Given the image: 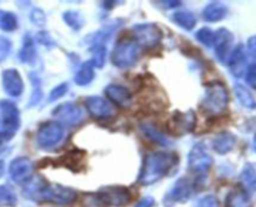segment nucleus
Returning a JSON list of instances; mask_svg holds the SVG:
<instances>
[{"label": "nucleus", "instance_id": "f257e3e1", "mask_svg": "<svg viewBox=\"0 0 256 207\" xmlns=\"http://www.w3.org/2000/svg\"><path fill=\"white\" fill-rule=\"evenodd\" d=\"M22 194L35 202H48L55 205H70L76 201L78 194L70 187L52 185L42 177H32L24 186Z\"/></svg>", "mask_w": 256, "mask_h": 207}, {"label": "nucleus", "instance_id": "f03ea898", "mask_svg": "<svg viewBox=\"0 0 256 207\" xmlns=\"http://www.w3.org/2000/svg\"><path fill=\"white\" fill-rule=\"evenodd\" d=\"M179 162V156L174 152L154 151L145 155L138 182L142 186L155 184L166 176Z\"/></svg>", "mask_w": 256, "mask_h": 207}, {"label": "nucleus", "instance_id": "7ed1b4c3", "mask_svg": "<svg viewBox=\"0 0 256 207\" xmlns=\"http://www.w3.org/2000/svg\"><path fill=\"white\" fill-rule=\"evenodd\" d=\"M132 201V194L124 186H109L94 194L85 195L82 204L86 207H124Z\"/></svg>", "mask_w": 256, "mask_h": 207}, {"label": "nucleus", "instance_id": "20e7f679", "mask_svg": "<svg viewBox=\"0 0 256 207\" xmlns=\"http://www.w3.org/2000/svg\"><path fill=\"white\" fill-rule=\"evenodd\" d=\"M228 104H229V92L225 85L219 81L208 84L205 96L200 104L202 111L218 116L226 110Z\"/></svg>", "mask_w": 256, "mask_h": 207}, {"label": "nucleus", "instance_id": "39448f33", "mask_svg": "<svg viewBox=\"0 0 256 207\" xmlns=\"http://www.w3.org/2000/svg\"><path fill=\"white\" fill-rule=\"evenodd\" d=\"M139 57V45L134 39L122 37L116 42L112 54V61L119 69H129L134 66Z\"/></svg>", "mask_w": 256, "mask_h": 207}, {"label": "nucleus", "instance_id": "423d86ee", "mask_svg": "<svg viewBox=\"0 0 256 207\" xmlns=\"http://www.w3.org/2000/svg\"><path fill=\"white\" fill-rule=\"evenodd\" d=\"M65 135L64 126L60 122L48 121L39 126L36 131V144L40 149L50 150L62 141Z\"/></svg>", "mask_w": 256, "mask_h": 207}, {"label": "nucleus", "instance_id": "0eeeda50", "mask_svg": "<svg viewBox=\"0 0 256 207\" xmlns=\"http://www.w3.org/2000/svg\"><path fill=\"white\" fill-rule=\"evenodd\" d=\"M0 112H2V122H0V132L12 136L20 127V111L14 102L9 100H0Z\"/></svg>", "mask_w": 256, "mask_h": 207}, {"label": "nucleus", "instance_id": "6e6552de", "mask_svg": "<svg viewBox=\"0 0 256 207\" xmlns=\"http://www.w3.org/2000/svg\"><path fill=\"white\" fill-rule=\"evenodd\" d=\"M196 125V116L194 111H175L169 117L166 124V130L172 136H182L184 134L192 132Z\"/></svg>", "mask_w": 256, "mask_h": 207}, {"label": "nucleus", "instance_id": "1a4fd4ad", "mask_svg": "<svg viewBox=\"0 0 256 207\" xmlns=\"http://www.w3.org/2000/svg\"><path fill=\"white\" fill-rule=\"evenodd\" d=\"M162 30L158 25L152 22H142L132 26V39L138 45L145 47H154L162 40Z\"/></svg>", "mask_w": 256, "mask_h": 207}, {"label": "nucleus", "instance_id": "9d476101", "mask_svg": "<svg viewBox=\"0 0 256 207\" xmlns=\"http://www.w3.org/2000/svg\"><path fill=\"white\" fill-rule=\"evenodd\" d=\"M34 164L26 156L15 157L9 165V175L12 181L18 185H26L32 179Z\"/></svg>", "mask_w": 256, "mask_h": 207}, {"label": "nucleus", "instance_id": "9b49d317", "mask_svg": "<svg viewBox=\"0 0 256 207\" xmlns=\"http://www.w3.org/2000/svg\"><path fill=\"white\" fill-rule=\"evenodd\" d=\"M212 164V156L202 144L195 145L190 150L189 155H188V166H189L190 171L196 172V174H204L210 169Z\"/></svg>", "mask_w": 256, "mask_h": 207}, {"label": "nucleus", "instance_id": "f8f14e48", "mask_svg": "<svg viewBox=\"0 0 256 207\" xmlns=\"http://www.w3.org/2000/svg\"><path fill=\"white\" fill-rule=\"evenodd\" d=\"M192 195V185L186 177H182L174 184L170 191L165 195L164 204L166 207H172L175 204H182L190 200Z\"/></svg>", "mask_w": 256, "mask_h": 207}, {"label": "nucleus", "instance_id": "ddd939ff", "mask_svg": "<svg viewBox=\"0 0 256 207\" xmlns=\"http://www.w3.org/2000/svg\"><path fill=\"white\" fill-rule=\"evenodd\" d=\"M85 106L92 117L99 120H106L114 116V107L108 100L102 96H89L85 99Z\"/></svg>", "mask_w": 256, "mask_h": 207}, {"label": "nucleus", "instance_id": "4468645a", "mask_svg": "<svg viewBox=\"0 0 256 207\" xmlns=\"http://www.w3.org/2000/svg\"><path fill=\"white\" fill-rule=\"evenodd\" d=\"M52 116L56 117L59 121L64 122V124L74 126L82 121L84 114H82V109L72 102H64L52 110Z\"/></svg>", "mask_w": 256, "mask_h": 207}, {"label": "nucleus", "instance_id": "2eb2a0df", "mask_svg": "<svg viewBox=\"0 0 256 207\" xmlns=\"http://www.w3.org/2000/svg\"><path fill=\"white\" fill-rule=\"evenodd\" d=\"M2 82L5 94L12 97L22 96V91H24V81L16 69L4 70L2 75Z\"/></svg>", "mask_w": 256, "mask_h": 207}, {"label": "nucleus", "instance_id": "dca6fc26", "mask_svg": "<svg viewBox=\"0 0 256 207\" xmlns=\"http://www.w3.org/2000/svg\"><path fill=\"white\" fill-rule=\"evenodd\" d=\"M232 41H234V35L229 31L228 29H222L218 30L215 32V54H216L218 59L222 62H225L229 57L230 49H232Z\"/></svg>", "mask_w": 256, "mask_h": 207}, {"label": "nucleus", "instance_id": "f3484780", "mask_svg": "<svg viewBox=\"0 0 256 207\" xmlns=\"http://www.w3.org/2000/svg\"><path fill=\"white\" fill-rule=\"evenodd\" d=\"M242 45H238L229 56L230 72L235 77H242L248 71V56Z\"/></svg>", "mask_w": 256, "mask_h": 207}, {"label": "nucleus", "instance_id": "a211bd4d", "mask_svg": "<svg viewBox=\"0 0 256 207\" xmlns=\"http://www.w3.org/2000/svg\"><path fill=\"white\" fill-rule=\"evenodd\" d=\"M85 156H86V154L82 150H70L56 160V164L59 166H64L72 170V172H80L82 167L85 166Z\"/></svg>", "mask_w": 256, "mask_h": 207}, {"label": "nucleus", "instance_id": "6ab92c4d", "mask_svg": "<svg viewBox=\"0 0 256 207\" xmlns=\"http://www.w3.org/2000/svg\"><path fill=\"white\" fill-rule=\"evenodd\" d=\"M105 95L108 99L120 107H128L132 104V94L128 90V87L122 86V85L110 84L105 87Z\"/></svg>", "mask_w": 256, "mask_h": 207}, {"label": "nucleus", "instance_id": "aec40b11", "mask_svg": "<svg viewBox=\"0 0 256 207\" xmlns=\"http://www.w3.org/2000/svg\"><path fill=\"white\" fill-rule=\"evenodd\" d=\"M236 144V137L230 131H222L212 140V149L220 155H225L232 151Z\"/></svg>", "mask_w": 256, "mask_h": 207}, {"label": "nucleus", "instance_id": "412c9836", "mask_svg": "<svg viewBox=\"0 0 256 207\" xmlns=\"http://www.w3.org/2000/svg\"><path fill=\"white\" fill-rule=\"evenodd\" d=\"M228 15V6L220 1H212L202 10V17L209 22H216Z\"/></svg>", "mask_w": 256, "mask_h": 207}, {"label": "nucleus", "instance_id": "4be33fe9", "mask_svg": "<svg viewBox=\"0 0 256 207\" xmlns=\"http://www.w3.org/2000/svg\"><path fill=\"white\" fill-rule=\"evenodd\" d=\"M225 207H252V201L244 190L235 189L228 194Z\"/></svg>", "mask_w": 256, "mask_h": 207}, {"label": "nucleus", "instance_id": "5701e85b", "mask_svg": "<svg viewBox=\"0 0 256 207\" xmlns=\"http://www.w3.org/2000/svg\"><path fill=\"white\" fill-rule=\"evenodd\" d=\"M94 69L95 66L94 64H92V60L82 62L80 69L78 70V72L75 74L74 81L76 82L79 86H86V85H89L90 82L94 80V76H95Z\"/></svg>", "mask_w": 256, "mask_h": 207}, {"label": "nucleus", "instance_id": "b1692460", "mask_svg": "<svg viewBox=\"0 0 256 207\" xmlns=\"http://www.w3.org/2000/svg\"><path fill=\"white\" fill-rule=\"evenodd\" d=\"M240 181L248 191H256V162H248L240 174Z\"/></svg>", "mask_w": 256, "mask_h": 207}, {"label": "nucleus", "instance_id": "393cba45", "mask_svg": "<svg viewBox=\"0 0 256 207\" xmlns=\"http://www.w3.org/2000/svg\"><path fill=\"white\" fill-rule=\"evenodd\" d=\"M172 20H174L175 24H178L185 30H192L198 22L196 16L190 10H179V11L174 12Z\"/></svg>", "mask_w": 256, "mask_h": 207}, {"label": "nucleus", "instance_id": "a878e982", "mask_svg": "<svg viewBox=\"0 0 256 207\" xmlns=\"http://www.w3.org/2000/svg\"><path fill=\"white\" fill-rule=\"evenodd\" d=\"M18 57L24 64H32L36 60V49H35L34 42H32V39L29 35H25L22 46L20 49Z\"/></svg>", "mask_w": 256, "mask_h": 207}, {"label": "nucleus", "instance_id": "bb28decb", "mask_svg": "<svg viewBox=\"0 0 256 207\" xmlns=\"http://www.w3.org/2000/svg\"><path fill=\"white\" fill-rule=\"evenodd\" d=\"M234 92L236 95V99L239 100L240 104L242 105L246 109H255L256 107V101L254 96L252 95V92L242 84H236L234 86Z\"/></svg>", "mask_w": 256, "mask_h": 207}, {"label": "nucleus", "instance_id": "cd10ccee", "mask_svg": "<svg viewBox=\"0 0 256 207\" xmlns=\"http://www.w3.org/2000/svg\"><path fill=\"white\" fill-rule=\"evenodd\" d=\"M140 127H142L145 136L149 137L150 140H152V141L156 142V144L162 145V146H165V145L169 144V140L166 139V136H165L164 134H162V132H160L152 124L145 122V124L140 125Z\"/></svg>", "mask_w": 256, "mask_h": 207}, {"label": "nucleus", "instance_id": "c85d7f7f", "mask_svg": "<svg viewBox=\"0 0 256 207\" xmlns=\"http://www.w3.org/2000/svg\"><path fill=\"white\" fill-rule=\"evenodd\" d=\"M18 204V196L8 185L0 186V207H14Z\"/></svg>", "mask_w": 256, "mask_h": 207}, {"label": "nucleus", "instance_id": "c756f323", "mask_svg": "<svg viewBox=\"0 0 256 207\" xmlns=\"http://www.w3.org/2000/svg\"><path fill=\"white\" fill-rule=\"evenodd\" d=\"M62 20L65 21V24L68 26L72 27V30H80L84 26V17L80 14L79 11H75V10H69V11H65L62 14Z\"/></svg>", "mask_w": 256, "mask_h": 207}, {"label": "nucleus", "instance_id": "7c9ffc66", "mask_svg": "<svg viewBox=\"0 0 256 207\" xmlns=\"http://www.w3.org/2000/svg\"><path fill=\"white\" fill-rule=\"evenodd\" d=\"M18 25H19V22H18V17L14 12L0 10V29L10 32L16 30Z\"/></svg>", "mask_w": 256, "mask_h": 207}, {"label": "nucleus", "instance_id": "2f4dec72", "mask_svg": "<svg viewBox=\"0 0 256 207\" xmlns=\"http://www.w3.org/2000/svg\"><path fill=\"white\" fill-rule=\"evenodd\" d=\"M30 81L32 82L34 87H32V97H30V106H34V105H38V102H40L42 97V86H40V79L38 77V75L35 72H32L30 74Z\"/></svg>", "mask_w": 256, "mask_h": 207}, {"label": "nucleus", "instance_id": "473e14b6", "mask_svg": "<svg viewBox=\"0 0 256 207\" xmlns=\"http://www.w3.org/2000/svg\"><path fill=\"white\" fill-rule=\"evenodd\" d=\"M195 36H196V39L199 40V42H202V44L205 45V46L210 47L214 45L215 32L212 31V29H209V27H202V29H199Z\"/></svg>", "mask_w": 256, "mask_h": 207}, {"label": "nucleus", "instance_id": "72a5a7b5", "mask_svg": "<svg viewBox=\"0 0 256 207\" xmlns=\"http://www.w3.org/2000/svg\"><path fill=\"white\" fill-rule=\"evenodd\" d=\"M92 52H94V56H92V61L94 64L95 67H104L105 60H106V49L102 45H95L94 49H92Z\"/></svg>", "mask_w": 256, "mask_h": 207}, {"label": "nucleus", "instance_id": "f704fd0d", "mask_svg": "<svg viewBox=\"0 0 256 207\" xmlns=\"http://www.w3.org/2000/svg\"><path fill=\"white\" fill-rule=\"evenodd\" d=\"M68 91H69V84H68V82H62V84L56 85V86L50 91L49 97H48V101L49 102L56 101L58 99L64 96Z\"/></svg>", "mask_w": 256, "mask_h": 207}, {"label": "nucleus", "instance_id": "c9c22d12", "mask_svg": "<svg viewBox=\"0 0 256 207\" xmlns=\"http://www.w3.org/2000/svg\"><path fill=\"white\" fill-rule=\"evenodd\" d=\"M30 20H32V24L36 25V26H45V24H46V15H45V12L42 11V9L35 7V9H32V11L30 12Z\"/></svg>", "mask_w": 256, "mask_h": 207}, {"label": "nucleus", "instance_id": "e433bc0d", "mask_svg": "<svg viewBox=\"0 0 256 207\" xmlns=\"http://www.w3.org/2000/svg\"><path fill=\"white\" fill-rule=\"evenodd\" d=\"M12 41L6 36H0V62L4 61L12 51Z\"/></svg>", "mask_w": 256, "mask_h": 207}, {"label": "nucleus", "instance_id": "4c0bfd02", "mask_svg": "<svg viewBox=\"0 0 256 207\" xmlns=\"http://www.w3.org/2000/svg\"><path fill=\"white\" fill-rule=\"evenodd\" d=\"M195 207H219L218 199L212 195H206L196 202Z\"/></svg>", "mask_w": 256, "mask_h": 207}, {"label": "nucleus", "instance_id": "58836bf2", "mask_svg": "<svg viewBox=\"0 0 256 207\" xmlns=\"http://www.w3.org/2000/svg\"><path fill=\"white\" fill-rule=\"evenodd\" d=\"M36 40L39 44L44 45V46L52 47L55 45V41L52 39V36L49 35V32L46 31H39L36 34Z\"/></svg>", "mask_w": 256, "mask_h": 207}, {"label": "nucleus", "instance_id": "ea45409f", "mask_svg": "<svg viewBox=\"0 0 256 207\" xmlns=\"http://www.w3.org/2000/svg\"><path fill=\"white\" fill-rule=\"evenodd\" d=\"M246 82L256 89V64L252 65L246 71Z\"/></svg>", "mask_w": 256, "mask_h": 207}, {"label": "nucleus", "instance_id": "a19ab883", "mask_svg": "<svg viewBox=\"0 0 256 207\" xmlns=\"http://www.w3.org/2000/svg\"><path fill=\"white\" fill-rule=\"evenodd\" d=\"M248 54L252 57V59H256V35L250 37L248 40Z\"/></svg>", "mask_w": 256, "mask_h": 207}, {"label": "nucleus", "instance_id": "79ce46f5", "mask_svg": "<svg viewBox=\"0 0 256 207\" xmlns=\"http://www.w3.org/2000/svg\"><path fill=\"white\" fill-rule=\"evenodd\" d=\"M155 206V199L152 196H145L135 205V207H154Z\"/></svg>", "mask_w": 256, "mask_h": 207}, {"label": "nucleus", "instance_id": "37998d69", "mask_svg": "<svg viewBox=\"0 0 256 207\" xmlns=\"http://www.w3.org/2000/svg\"><path fill=\"white\" fill-rule=\"evenodd\" d=\"M160 4L166 5L165 7H168V9H172V7H176V6H179V5H182V2L180 1H162Z\"/></svg>", "mask_w": 256, "mask_h": 207}, {"label": "nucleus", "instance_id": "c03bdc74", "mask_svg": "<svg viewBox=\"0 0 256 207\" xmlns=\"http://www.w3.org/2000/svg\"><path fill=\"white\" fill-rule=\"evenodd\" d=\"M9 140H12V137L5 135L4 132H0V146H2V145H4L5 142L9 141Z\"/></svg>", "mask_w": 256, "mask_h": 207}, {"label": "nucleus", "instance_id": "a18cd8bd", "mask_svg": "<svg viewBox=\"0 0 256 207\" xmlns=\"http://www.w3.org/2000/svg\"><path fill=\"white\" fill-rule=\"evenodd\" d=\"M4 171H5V164H4V160L0 159V177L4 175Z\"/></svg>", "mask_w": 256, "mask_h": 207}, {"label": "nucleus", "instance_id": "49530a36", "mask_svg": "<svg viewBox=\"0 0 256 207\" xmlns=\"http://www.w3.org/2000/svg\"><path fill=\"white\" fill-rule=\"evenodd\" d=\"M254 150L256 151V135H255V137H254Z\"/></svg>", "mask_w": 256, "mask_h": 207}]
</instances>
